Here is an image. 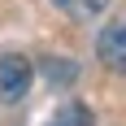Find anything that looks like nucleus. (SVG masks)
I'll return each instance as SVG.
<instances>
[{"label": "nucleus", "instance_id": "f03ea898", "mask_svg": "<svg viewBox=\"0 0 126 126\" xmlns=\"http://www.w3.org/2000/svg\"><path fill=\"white\" fill-rule=\"evenodd\" d=\"M96 57H100L104 70H113V74H126V17L109 22L96 35Z\"/></svg>", "mask_w": 126, "mask_h": 126}, {"label": "nucleus", "instance_id": "20e7f679", "mask_svg": "<svg viewBox=\"0 0 126 126\" xmlns=\"http://www.w3.org/2000/svg\"><path fill=\"white\" fill-rule=\"evenodd\" d=\"M44 78L52 87H70V83H78V65L70 57H44Z\"/></svg>", "mask_w": 126, "mask_h": 126}, {"label": "nucleus", "instance_id": "7ed1b4c3", "mask_svg": "<svg viewBox=\"0 0 126 126\" xmlns=\"http://www.w3.org/2000/svg\"><path fill=\"white\" fill-rule=\"evenodd\" d=\"M57 13H65L70 22H91V17H100L109 9V0H48Z\"/></svg>", "mask_w": 126, "mask_h": 126}, {"label": "nucleus", "instance_id": "f257e3e1", "mask_svg": "<svg viewBox=\"0 0 126 126\" xmlns=\"http://www.w3.org/2000/svg\"><path fill=\"white\" fill-rule=\"evenodd\" d=\"M31 83H35V65L22 52H4L0 57V104H22Z\"/></svg>", "mask_w": 126, "mask_h": 126}, {"label": "nucleus", "instance_id": "39448f33", "mask_svg": "<svg viewBox=\"0 0 126 126\" xmlns=\"http://www.w3.org/2000/svg\"><path fill=\"white\" fill-rule=\"evenodd\" d=\"M52 122H91V109H83V104H65V109H57V117Z\"/></svg>", "mask_w": 126, "mask_h": 126}]
</instances>
